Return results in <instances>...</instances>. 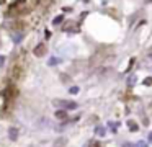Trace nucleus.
<instances>
[{
	"mask_svg": "<svg viewBox=\"0 0 152 147\" xmlns=\"http://www.w3.org/2000/svg\"><path fill=\"white\" fill-rule=\"evenodd\" d=\"M124 147H134L132 144H124Z\"/></svg>",
	"mask_w": 152,
	"mask_h": 147,
	"instance_id": "obj_15",
	"label": "nucleus"
},
{
	"mask_svg": "<svg viewBox=\"0 0 152 147\" xmlns=\"http://www.w3.org/2000/svg\"><path fill=\"white\" fill-rule=\"evenodd\" d=\"M20 75H21V69L18 66H15L12 69V77H13V79H20Z\"/></svg>",
	"mask_w": 152,
	"mask_h": 147,
	"instance_id": "obj_3",
	"label": "nucleus"
},
{
	"mask_svg": "<svg viewBox=\"0 0 152 147\" xmlns=\"http://www.w3.org/2000/svg\"><path fill=\"white\" fill-rule=\"evenodd\" d=\"M62 20H64V16L59 15V16H56V18H54V21H52V23H54V25H59V23H61Z\"/></svg>",
	"mask_w": 152,
	"mask_h": 147,
	"instance_id": "obj_6",
	"label": "nucleus"
},
{
	"mask_svg": "<svg viewBox=\"0 0 152 147\" xmlns=\"http://www.w3.org/2000/svg\"><path fill=\"white\" fill-rule=\"evenodd\" d=\"M46 51H48V49H46V44H38L35 47V51H33V52H35L36 57H43L46 54Z\"/></svg>",
	"mask_w": 152,
	"mask_h": 147,
	"instance_id": "obj_2",
	"label": "nucleus"
},
{
	"mask_svg": "<svg viewBox=\"0 0 152 147\" xmlns=\"http://www.w3.org/2000/svg\"><path fill=\"white\" fill-rule=\"evenodd\" d=\"M149 139H151V141H152V134H151V136H149Z\"/></svg>",
	"mask_w": 152,
	"mask_h": 147,
	"instance_id": "obj_16",
	"label": "nucleus"
},
{
	"mask_svg": "<svg viewBox=\"0 0 152 147\" xmlns=\"http://www.w3.org/2000/svg\"><path fill=\"white\" fill-rule=\"evenodd\" d=\"M3 64V56H0V66Z\"/></svg>",
	"mask_w": 152,
	"mask_h": 147,
	"instance_id": "obj_14",
	"label": "nucleus"
},
{
	"mask_svg": "<svg viewBox=\"0 0 152 147\" xmlns=\"http://www.w3.org/2000/svg\"><path fill=\"white\" fill-rule=\"evenodd\" d=\"M59 62V59H51L49 61V66H54V64H57Z\"/></svg>",
	"mask_w": 152,
	"mask_h": 147,
	"instance_id": "obj_10",
	"label": "nucleus"
},
{
	"mask_svg": "<svg viewBox=\"0 0 152 147\" xmlns=\"http://www.w3.org/2000/svg\"><path fill=\"white\" fill-rule=\"evenodd\" d=\"M52 105L59 110H75L77 108V103L69 102V100H52Z\"/></svg>",
	"mask_w": 152,
	"mask_h": 147,
	"instance_id": "obj_1",
	"label": "nucleus"
},
{
	"mask_svg": "<svg viewBox=\"0 0 152 147\" xmlns=\"http://www.w3.org/2000/svg\"><path fill=\"white\" fill-rule=\"evenodd\" d=\"M96 132H98V134H103V132H105V129H101V127H96Z\"/></svg>",
	"mask_w": 152,
	"mask_h": 147,
	"instance_id": "obj_12",
	"label": "nucleus"
},
{
	"mask_svg": "<svg viewBox=\"0 0 152 147\" xmlns=\"http://www.w3.org/2000/svg\"><path fill=\"white\" fill-rule=\"evenodd\" d=\"M129 129L131 131H137V124L134 121H129Z\"/></svg>",
	"mask_w": 152,
	"mask_h": 147,
	"instance_id": "obj_7",
	"label": "nucleus"
},
{
	"mask_svg": "<svg viewBox=\"0 0 152 147\" xmlns=\"http://www.w3.org/2000/svg\"><path fill=\"white\" fill-rule=\"evenodd\" d=\"M137 147H147V144H146V142H139V144H137Z\"/></svg>",
	"mask_w": 152,
	"mask_h": 147,
	"instance_id": "obj_13",
	"label": "nucleus"
},
{
	"mask_svg": "<svg viewBox=\"0 0 152 147\" xmlns=\"http://www.w3.org/2000/svg\"><path fill=\"white\" fill-rule=\"evenodd\" d=\"M72 93V95H75V93H79V87H71V90H69Z\"/></svg>",
	"mask_w": 152,
	"mask_h": 147,
	"instance_id": "obj_9",
	"label": "nucleus"
},
{
	"mask_svg": "<svg viewBox=\"0 0 152 147\" xmlns=\"http://www.w3.org/2000/svg\"><path fill=\"white\" fill-rule=\"evenodd\" d=\"M8 136H10L12 141H15L16 137H18V131H16L15 127H10V131H8Z\"/></svg>",
	"mask_w": 152,
	"mask_h": 147,
	"instance_id": "obj_5",
	"label": "nucleus"
},
{
	"mask_svg": "<svg viewBox=\"0 0 152 147\" xmlns=\"http://www.w3.org/2000/svg\"><path fill=\"white\" fill-rule=\"evenodd\" d=\"M90 147H100V142H92Z\"/></svg>",
	"mask_w": 152,
	"mask_h": 147,
	"instance_id": "obj_11",
	"label": "nucleus"
},
{
	"mask_svg": "<svg viewBox=\"0 0 152 147\" xmlns=\"http://www.w3.org/2000/svg\"><path fill=\"white\" fill-rule=\"evenodd\" d=\"M56 118H59V119H66L67 118V110H59V111H56Z\"/></svg>",
	"mask_w": 152,
	"mask_h": 147,
	"instance_id": "obj_4",
	"label": "nucleus"
},
{
	"mask_svg": "<svg viewBox=\"0 0 152 147\" xmlns=\"http://www.w3.org/2000/svg\"><path fill=\"white\" fill-rule=\"evenodd\" d=\"M144 85H152V77H147V79H144Z\"/></svg>",
	"mask_w": 152,
	"mask_h": 147,
	"instance_id": "obj_8",
	"label": "nucleus"
}]
</instances>
